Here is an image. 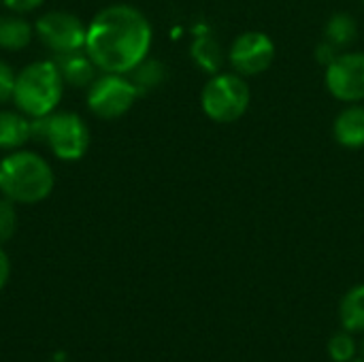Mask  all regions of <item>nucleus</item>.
Segmentation results:
<instances>
[{"label": "nucleus", "instance_id": "4468645a", "mask_svg": "<svg viewBox=\"0 0 364 362\" xmlns=\"http://www.w3.org/2000/svg\"><path fill=\"white\" fill-rule=\"evenodd\" d=\"M341 326L348 333H364V284L346 292L339 305Z\"/></svg>", "mask_w": 364, "mask_h": 362}, {"label": "nucleus", "instance_id": "423d86ee", "mask_svg": "<svg viewBox=\"0 0 364 362\" xmlns=\"http://www.w3.org/2000/svg\"><path fill=\"white\" fill-rule=\"evenodd\" d=\"M139 96L136 85L128 75L102 73L87 87V109L100 119H117L128 113Z\"/></svg>", "mask_w": 364, "mask_h": 362}, {"label": "nucleus", "instance_id": "2eb2a0df", "mask_svg": "<svg viewBox=\"0 0 364 362\" xmlns=\"http://www.w3.org/2000/svg\"><path fill=\"white\" fill-rule=\"evenodd\" d=\"M324 36L331 45H335L337 49L350 45L356 41L358 36V26L356 19L348 13H335L328 21H326V30Z\"/></svg>", "mask_w": 364, "mask_h": 362}, {"label": "nucleus", "instance_id": "1a4fd4ad", "mask_svg": "<svg viewBox=\"0 0 364 362\" xmlns=\"http://www.w3.org/2000/svg\"><path fill=\"white\" fill-rule=\"evenodd\" d=\"M275 60V43L267 32L250 30L239 34L230 49H228V62L235 73L241 77H254L264 73Z\"/></svg>", "mask_w": 364, "mask_h": 362}, {"label": "nucleus", "instance_id": "6e6552de", "mask_svg": "<svg viewBox=\"0 0 364 362\" xmlns=\"http://www.w3.org/2000/svg\"><path fill=\"white\" fill-rule=\"evenodd\" d=\"M326 90L341 102L354 105L364 100V51L337 53L324 70Z\"/></svg>", "mask_w": 364, "mask_h": 362}, {"label": "nucleus", "instance_id": "7ed1b4c3", "mask_svg": "<svg viewBox=\"0 0 364 362\" xmlns=\"http://www.w3.org/2000/svg\"><path fill=\"white\" fill-rule=\"evenodd\" d=\"M64 79L53 60H38L17 73L13 102L30 119L53 113L64 96Z\"/></svg>", "mask_w": 364, "mask_h": 362}, {"label": "nucleus", "instance_id": "b1692460", "mask_svg": "<svg viewBox=\"0 0 364 362\" xmlns=\"http://www.w3.org/2000/svg\"><path fill=\"white\" fill-rule=\"evenodd\" d=\"M360 354H363V358H364V339H363V344H360Z\"/></svg>", "mask_w": 364, "mask_h": 362}, {"label": "nucleus", "instance_id": "412c9836", "mask_svg": "<svg viewBox=\"0 0 364 362\" xmlns=\"http://www.w3.org/2000/svg\"><path fill=\"white\" fill-rule=\"evenodd\" d=\"M11 13H19V15H26V13H32L36 11L45 0H0Z\"/></svg>", "mask_w": 364, "mask_h": 362}, {"label": "nucleus", "instance_id": "a211bd4d", "mask_svg": "<svg viewBox=\"0 0 364 362\" xmlns=\"http://www.w3.org/2000/svg\"><path fill=\"white\" fill-rule=\"evenodd\" d=\"M358 352V346L352 337V333L343 331L337 333L331 341H328V356L335 362H348L352 361Z\"/></svg>", "mask_w": 364, "mask_h": 362}, {"label": "nucleus", "instance_id": "f3484780", "mask_svg": "<svg viewBox=\"0 0 364 362\" xmlns=\"http://www.w3.org/2000/svg\"><path fill=\"white\" fill-rule=\"evenodd\" d=\"M164 75H166L164 64L158 62V60H149V58H145L139 66H134V68L128 73V77H130V81L136 85L139 94L158 87V85L164 81Z\"/></svg>", "mask_w": 364, "mask_h": 362}, {"label": "nucleus", "instance_id": "6ab92c4d", "mask_svg": "<svg viewBox=\"0 0 364 362\" xmlns=\"http://www.w3.org/2000/svg\"><path fill=\"white\" fill-rule=\"evenodd\" d=\"M17 230V211L15 203L9 198H0V245L6 243Z\"/></svg>", "mask_w": 364, "mask_h": 362}, {"label": "nucleus", "instance_id": "9d476101", "mask_svg": "<svg viewBox=\"0 0 364 362\" xmlns=\"http://www.w3.org/2000/svg\"><path fill=\"white\" fill-rule=\"evenodd\" d=\"M62 79L66 85L70 87H90L92 81L98 77L96 70L98 66L92 62V58L87 55L85 49H77V51H68V53H58L53 58Z\"/></svg>", "mask_w": 364, "mask_h": 362}, {"label": "nucleus", "instance_id": "4be33fe9", "mask_svg": "<svg viewBox=\"0 0 364 362\" xmlns=\"http://www.w3.org/2000/svg\"><path fill=\"white\" fill-rule=\"evenodd\" d=\"M9 275H11V262H9L6 252L0 247V290H2L4 284L9 282Z\"/></svg>", "mask_w": 364, "mask_h": 362}, {"label": "nucleus", "instance_id": "5701e85b", "mask_svg": "<svg viewBox=\"0 0 364 362\" xmlns=\"http://www.w3.org/2000/svg\"><path fill=\"white\" fill-rule=\"evenodd\" d=\"M348 362H364V358H363V356H360V358H358V356H354L352 361H348Z\"/></svg>", "mask_w": 364, "mask_h": 362}, {"label": "nucleus", "instance_id": "dca6fc26", "mask_svg": "<svg viewBox=\"0 0 364 362\" xmlns=\"http://www.w3.org/2000/svg\"><path fill=\"white\" fill-rule=\"evenodd\" d=\"M192 58L200 68L215 75L220 70L222 62H224V51H222L220 43L213 36H198L192 43Z\"/></svg>", "mask_w": 364, "mask_h": 362}, {"label": "nucleus", "instance_id": "39448f33", "mask_svg": "<svg viewBox=\"0 0 364 362\" xmlns=\"http://www.w3.org/2000/svg\"><path fill=\"white\" fill-rule=\"evenodd\" d=\"M250 85L239 73H215L205 83L200 94V107L211 122L232 124L250 109Z\"/></svg>", "mask_w": 364, "mask_h": 362}, {"label": "nucleus", "instance_id": "393cba45", "mask_svg": "<svg viewBox=\"0 0 364 362\" xmlns=\"http://www.w3.org/2000/svg\"><path fill=\"white\" fill-rule=\"evenodd\" d=\"M363 2H364V0H363Z\"/></svg>", "mask_w": 364, "mask_h": 362}, {"label": "nucleus", "instance_id": "0eeeda50", "mask_svg": "<svg viewBox=\"0 0 364 362\" xmlns=\"http://www.w3.org/2000/svg\"><path fill=\"white\" fill-rule=\"evenodd\" d=\"M34 34L38 41L58 53H68L77 49H85V36H87V26L73 13L66 11H49L41 15L34 23Z\"/></svg>", "mask_w": 364, "mask_h": 362}, {"label": "nucleus", "instance_id": "f8f14e48", "mask_svg": "<svg viewBox=\"0 0 364 362\" xmlns=\"http://www.w3.org/2000/svg\"><path fill=\"white\" fill-rule=\"evenodd\" d=\"M32 139V119L21 111L0 109V149L15 151Z\"/></svg>", "mask_w": 364, "mask_h": 362}, {"label": "nucleus", "instance_id": "ddd939ff", "mask_svg": "<svg viewBox=\"0 0 364 362\" xmlns=\"http://www.w3.org/2000/svg\"><path fill=\"white\" fill-rule=\"evenodd\" d=\"M32 34H34V28L23 15L19 13L0 15V49H6V51L26 49L32 41Z\"/></svg>", "mask_w": 364, "mask_h": 362}, {"label": "nucleus", "instance_id": "9b49d317", "mask_svg": "<svg viewBox=\"0 0 364 362\" xmlns=\"http://www.w3.org/2000/svg\"><path fill=\"white\" fill-rule=\"evenodd\" d=\"M333 134L341 147L363 149L364 147V105H348L333 122Z\"/></svg>", "mask_w": 364, "mask_h": 362}, {"label": "nucleus", "instance_id": "f03ea898", "mask_svg": "<svg viewBox=\"0 0 364 362\" xmlns=\"http://www.w3.org/2000/svg\"><path fill=\"white\" fill-rule=\"evenodd\" d=\"M55 177L51 164L26 149L9 151L0 160V194L15 205H34L53 190Z\"/></svg>", "mask_w": 364, "mask_h": 362}, {"label": "nucleus", "instance_id": "f257e3e1", "mask_svg": "<svg viewBox=\"0 0 364 362\" xmlns=\"http://www.w3.org/2000/svg\"><path fill=\"white\" fill-rule=\"evenodd\" d=\"M154 30L143 11L130 4H109L87 23L85 51L102 73L128 75L151 49Z\"/></svg>", "mask_w": 364, "mask_h": 362}, {"label": "nucleus", "instance_id": "aec40b11", "mask_svg": "<svg viewBox=\"0 0 364 362\" xmlns=\"http://www.w3.org/2000/svg\"><path fill=\"white\" fill-rule=\"evenodd\" d=\"M15 79H17V73L13 70V66L9 62L0 60V105L13 100Z\"/></svg>", "mask_w": 364, "mask_h": 362}, {"label": "nucleus", "instance_id": "20e7f679", "mask_svg": "<svg viewBox=\"0 0 364 362\" xmlns=\"http://www.w3.org/2000/svg\"><path fill=\"white\" fill-rule=\"evenodd\" d=\"M45 141L51 154L64 162H77L90 147V128L73 111H53L32 119V139Z\"/></svg>", "mask_w": 364, "mask_h": 362}]
</instances>
